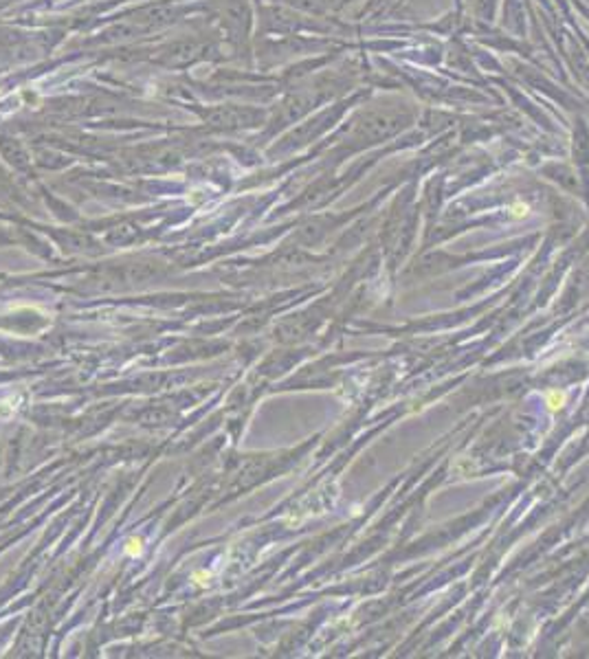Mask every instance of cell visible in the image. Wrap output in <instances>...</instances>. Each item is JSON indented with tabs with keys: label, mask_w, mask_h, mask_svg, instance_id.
Wrapping results in <instances>:
<instances>
[{
	"label": "cell",
	"mask_w": 589,
	"mask_h": 659,
	"mask_svg": "<svg viewBox=\"0 0 589 659\" xmlns=\"http://www.w3.org/2000/svg\"><path fill=\"white\" fill-rule=\"evenodd\" d=\"M125 554H128V556H132V558H134V556H138V554H141V549H143V543H141V538H128V541H125Z\"/></svg>",
	"instance_id": "6da1fadb"
},
{
	"label": "cell",
	"mask_w": 589,
	"mask_h": 659,
	"mask_svg": "<svg viewBox=\"0 0 589 659\" xmlns=\"http://www.w3.org/2000/svg\"><path fill=\"white\" fill-rule=\"evenodd\" d=\"M194 580H196V584H200V587H207L211 580V574H207V571H194Z\"/></svg>",
	"instance_id": "3957f363"
},
{
	"label": "cell",
	"mask_w": 589,
	"mask_h": 659,
	"mask_svg": "<svg viewBox=\"0 0 589 659\" xmlns=\"http://www.w3.org/2000/svg\"><path fill=\"white\" fill-rule=\"evenodd\" d=\"M11 400H0V418H9L16 411V404H9Z\"/></svg>",
	"instance_id": "7a4b0ae2"
}]
</instances>
